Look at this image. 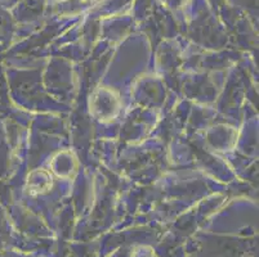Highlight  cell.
<instances>
[{
    "mask_svg": "<svg viewBox=\"0 0 259 257\" xmlns=\"http://www.w3.org/2000/svg\"><path fill=\"white\" fill-rule=\"evenodd\" d=\"M120 110L119 96L114 90L101 88L96 91L91 102V112L101 121L112 120Z\"/></svg>",
    "mask_w": 259,
    "mask_h": 257,
    "instance_id": "obj_1",
    "label": "cell"
},
{
    "mask_svg": "<svg viewBox=\"0 0 259 257\" xmlns=\"http://www.w3.org/2000/svg\"><path fill=\"white\" fill-rule=\"evenodd\" d=\"M29 189L31 194H43L52 188V175L46 170H35L30 174Z\"/></svg>",
    "mask_w": 259,
    "mask_h": 257,
    "instance_id": "obj_2",
    "label": "cell"
}]
</instances>
